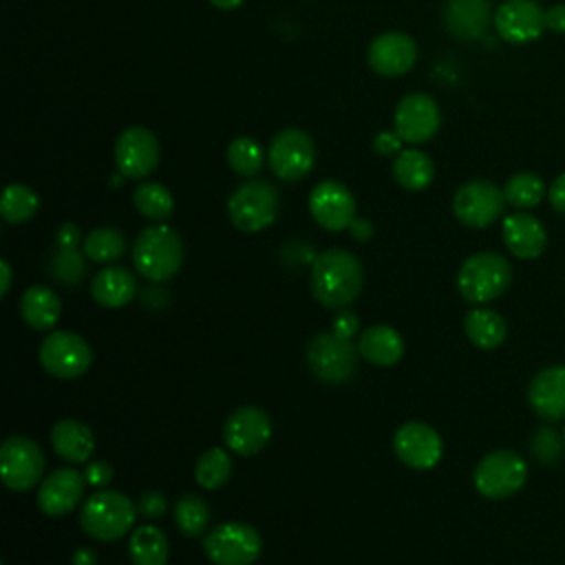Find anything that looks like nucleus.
<instances>
[{
  "label": "nucleus",
  "instance_id": "1",
  "mask_svg": "<svg viewBox=\"0 0 565 565\" xmlns=\"http://www.w3.org/2000/svg\"><path fill=\"white\" fill-rule=\"evenodd\" d=\"M364 271L360 260L340 247L320 252L311 267L313 298L327 309H344L353 305L362 291Z\"/></svg>",
  "mask_w": 565,
  "mask_h": 565
},
{
  "label": "nucleus",
  "instance_id": "2",
  "mask_svg": "<svg viewBox=\"0 0 565 565\" xmlns=\"http://www.w3.org/2000/svg\"><path fill=\"white\" fill-rule=\"evenodd\" d=\"M183 254L181 236L172 227L159 223L139 232L132 247V263L143 278L163 282L181 269Z\"/></svg>",
  "mask_w": 565,
  "mask_h": 565
},
{
  "label": "nucleus",
  "instance_id": "3",
  "mask_svg": "<svg viewBox=\"0 0 565 565\" xmlns=\"http://www.w3.org/2000/svg\"><path fill=\"white\" fill-rule=\"evenodd\" d=\"M137 505L117 490H97L79 512L82 530L97 541H119L137 519Z\"/></svg>",
  "mask_w": 565,
  "mask_h": 565
},
{
  "label": "nucleus",
  "instance_id": "4",
  "mask_svg": "<svg viewBox=\"0 0 565 565\" xmlns=\"http://www.w3.org/2000/svg\"><path fill=\"white\" fill-rule=\"evenodd\" d=\"M512 280L510 263L497 252H479L468 256L457 274V287L463 300L483 305L499 298Z\"/></svg>",
  "mask_w": 565,
  "mask_h": 565
},
{
  "label": "nucleus",
  "instance_id": "5",
  "mask_svg": "<svg viewBox=\"0 0 565 565\" xmlns=\"http://www.w3.org/2000/svg\"><path fill=\"white\" fill-rule=\"evenodd\" d=\"M280 210L278 190L269 181L252 179L238 185L227 199V214L236 230L260 232L269 227Z\"/></svg>",
  "mask_w": 565,
  "mask_h": 565
},
{
  "label": "nucleus",
  "instance_id": "6",
  "mask_svg": "<svg viewBox=\"0 0 565 565\" xmlns=\"http://www.w3.org/2000/svg\"><path fill=\"white\" fill-rule=\"evenodd\" d=\"M527 466L523 457L510 448H499L481 457L472 472V483L486 499H505L523 488Z\"/></svg>",
  "mask_w": 565,
  "mask_h": 565
},
{
  "label": "nucleus",
  "instance_id": "7",
  "mask_svg": "<svg viewBox=\"0 0 565 565\" xmlns=\"http://www.w3.org/2000/svg\"><path fill=\"white\" fill-rule=\"evenodd\" d=\"M203 552L214 565H252L263 552L260 534L241 521L212 527L203 539Z\"/></svg>",
  "mask_w": 565,
  "mask_h": 565
},
{
  "label": "nucleus",
  "instance_id": "8",
  "mask_svg": "<svg viewBox=\"0 0 565 565\" xmlns=\"http://www.w3.org/2000/svg\"><path fill=\"white\" fill-rule=\"evenodd\" d=\"M358 349L351 340L331 333H316L307 347V362L311 373L327 384L347 382L358 366Z\"/></svg>",
  "mask_w": 565,
  "mask_h": 565
},
{
  "label": "nucleus",
  "instance_id": "9",
  "mask_svg": "<svg viewBox=\"0 0 565 565\" xmlns=\"http://www.w3.org/2000/svg\"><path fill=\"white\" fill-rule=\"evenodd\" d=\"M40 364L57 380H75L84 375L93 362L88 342L71 331H53L40 344Z\"/></svg>",
  "mask_w": 565,
  "mask_h": 565
},
{
  "label": "nucleus",
  "instance_id": "10",
  "mask_svg": "<svg viewBox=\"0 0 565 565\" xmlns=\"http://www.w3.org/2000/svg\"><path fill=\"white\" fill-rule=\"evenodd\" d=\"M44 452L42 448L22 435H11L2 441L0 448V475L9 490L26 492L31 490L44 472Z\"/></svg>",
  "mask_w": 565,
  "mask_h": 565
},
{
  "label": "nucleus",
  "instance_id": "11",
  "mask_svg": "<svg viewBox=\"0 0 565 565\" xmlns=\"http://www.w3.org/2000/svg\"><path fill=\"white\" fill-rule=\"evenodd\" d=\"M267 161L278 179L289 183L300 181L316 163V143L305 130L285 128L271 139Z\"/></svg>",
  "mask_w": 565,
  "mask_h": 565
},
{
  "label": "nucleus",
  "instance_id": "12",
  "mask_svg": "<svg viewBox=\"0 0 565 565\" xmlns=\"http://www.w3.org/2000/svg\"><path fill=\"white\" fill-rule=\"evenodd\" d=\"M505 203V194L499 185L486 179H475L455 192L452 212L461 225L481 230L492 225L503 214Z\"/></svg>",
  "mask_w": 565,
  "mask_h": 565
},
{
  "label": "nucleus",
  "instance_id": "13",
  "mask_svg": "<svg viewBox=\"0 0 565 565\" xmlns=\"http://www.w3.org/2000/svg\"><path fill=\"white\" fill-rule=\"evenodd\" d=\"M395 132L406 143H424L433 139L441 126L437 102L426 93H408L395 106Z\"/></svg>",
  "mask_w": 565,
  "mask_h": 565
},
{
  "label": "nucleus",
  "instance_id": "14",
  "mask_svg": "<svg viewBox=\"0 0 565 565\" xmlns=\"http://www.w3.org/2000/svg\"><path fill=\"white\" fill-rule=\"evenodd\" d=\"M161 148L157 137L141 126L126 128L115 141V163L128 179H143L159 166Z\"/></svg>",
  "mask_w": 565,
  "mask_h": 565
},
{
  "label": "nucleus",
  "instance_id": "15",
  "mask_svg": "<svg viewBox=\"0 0 565 565\" xmlns=\"http://www.w3.org/2000/svg\"><path fill=\"white\" fill-rule=\"evenodd\" d=\"M393 450L402 463L415 470L435 468L444 455L439 433L422 422H406L393 435Z\"/></svg>",
  "mask_w": 565,
  "mask_h": 565
},
{
  "label": "nucleus",
  "instance_id": "16",
  "mask_svg": "<svg viewBox=\"0 0 565 565\" xmlns=\"http://www.w3.org/2000/svg\"><path fill=\"white\" fill-rule=\"evenodd\" d=\"M309 212L322 230L342 232L355 218V199L344 183L327 179L311 190Z\"/></svg>",
  "mask_w": 565,
  "mask_h": 565
},
{
  "label": "nucleus",
  "instance_id": "17",
  "mask_svg": "<svg viewBox=\"0 0 565 565\" xmlns=\"http://www.w3.org/2000/svg\"><path fill=\"white\" fill-rule=\"evenodd\" d=\"M271 437V419L258 406L236 408L223 426V441L236 455L249 457L260 452Z\"/></svg>",
  "mask_w": 565,
  "mask_h": 565
},
{
  "label": "nucleus",
  "instance_id": "18",
  "mask_svg": "<svg viewBox=\"0 0 565 565\" xmlns=\"http://www.w3.org/2000/svg\"><path fill=\"white\" fill-rule=\"evenodd\" d=\"M494 29L510 44H525L543 35L545 9L536 0H505L494 13Z\"/></svg>",
  "mask_w": 565,
  "mask_h": 565
},
{
  "label": "nucleus",
  "instance_id": "19",
  "mask_svg": "<svg viewBox=\"0 0 565 565\" xmlns=\"http://www.w3.org/2000/svg\"><path fill=\"white\" fill-rule=\"evenodd\" d=\"M366 60L377 75L397 77L413 68L417 60V44L402 31H388L371 42Z\"/></svg>",
  "mask_w": 565,
  "mask_h": 565
},
{
  "label": "nucleus",
  "instance_id": "20",
  "mask_svg": "<svg viewBox=\"0 0 565 565\" xmlns=\"http://www.w3.org/2000/svg\"><path fill=\"white\" fill-rule=\"evenodd\" d=\"M84 488H86L84 472L75 468H57L40 483L38 508L46 516H64L82 501Z\"/></svg>",
  "mask_w": 565,
  "mask_h": 565
},
{
  "label": "nucleus",
  "instance_id": "21",
  "mask_svg": "<svg viewBox=\"0 0 565 565\" xmlns=\"http://www.w3.org/2000/svg\"><path fill=\"white\" fill-rule=\"evenodd\" d=\"M530 408L545 422L565 419V366H545L527 384Z\"/></svg>",
  "mask_w": 565,
  "mask_h": 565
},
{
  "label": "nucleus",
  "instance_id": "22",
  "mask_svg": "<svg viewBox=\"0 0 565 565\" xmlns=\"http://www.w3.org/2000/svg\"><path fill=\"white\" fill-rule=\"evenodd\" d=\"M501 234H503L505 247L523 260L539 258L547 245V232L543 223L527 212L508 214L503 218Z\"/></svg>",
  "mask_w": 565,
  "mask_h": 565
},
{
  "label": "nucleus",
  "instance_id": "23",
  "mask_svg": "<svg viewBox=\"0 0 565 565\" xmlns=\"http://www.w3.org/2000/svg\"><path fill=\"white\" fill-rule=\"evenodd\" d=\"M488 0H446L444 24L457 40H479L490 24Z\"/></svg>",
  "mask_w": 565,
  "mask_h": 565
},
{
  "label": "nucleus",
  "instance_id": "24",
  "mask_svg": "<svg viewBox=\"0 0 565 565\" xmlns=\"http://www.w3.org/2000/svg\"><path fill=\"white\" fill-rule=\"evenodd\" d=\"M90 296L106 309H119L137 296V278L126 267H104L90 280Z\"/></svg>",
  "mask_w": 565,
  "mask_h": 565
},
{
  "label": "nucleus",
  "instance_id": "25",
  "mask_svg": "<svg viewBox=\"0 0 565 565\" xmlns=\"http://www.w3.org/2000/svg\"><path fill=\"white\" fill-rule=\"evenodd\" d=\"M358 351L366 362L375 366H393L404 355V340L393 327L373 324L362 331Z\"/></svg>",
  "mask_w": 565,
  "mask_h": 565
},
{
  "label": "nucleus",
  "instance_id": "26",
  "mask_svg": "<svg viewBox=\"0 0 565 565\" xmlns=\"http://www.w3.org/2000/svg\"><path fill=\"white\" fill-rule=\"evenodd\" d=\"M51 444H53V450L71 463L88 461L95 448L90 428L77 419H60L51 428Z\"/></svg>",
  "mask_w": 565,
  "mask_h": 565
},
{
  "label": "nucleus",
  "instance_id": "27",
  "mask_svg": "<svg viewBox=\"0 0 565 565\" xmlns=\"http://www.w3.org/2000/svg\"><path fill=\"white\" fill-rule=\"evenodd\" d=\"M20 313L33 331H49L60 320L62 302L46 285H33L20 298Z\"/></svg>",
  "mask_w": 565,
  "mask_h": 565
},
{
  "label": "nucleus",
  "instance_id": "28",
  "mask_svg": "<svg viewBox=\"0 0 565 565\" xmlns=\"http://www.w3.org/2000/svg\"><path fill=\"white\" fill-rule=\"evenodd\" d=\"M463 331L477 349H497L508 335V324L494 309L475 307L463 316Z\"/></svg>",
  "mask_w": 565,
  "mask_h": 565
},
{
  "label": "nucleus",
  "instance_id": "29",
  "mask_svg": "<svg viewBox=\"0 0 565 565\" xmlns=\"http://www.w3.org/2000/svg\"><path fill=\"white\" fill-rule=\"evenodd\" d=\"M391 172H393V179L404 190L419 192L430 185V181L435 177V166L426 152H422L417 148H408V150L397 152V157L393 159Z\"/></svg>",
  "mask_w": 565,
  "mask_h": 565
},
{
  "label": "nucleus",
  "instance_id": "30",
  "mask_svg": "<svg viewBox=\"0 0 565 565\" xmlns=\"http://www.w3.org/2000/svg\"><path fill=\"white\" fill-rule=\"evenodd\" d=\"M128 554L135 565H166L170 545L159 527L139 525L128 541Z\"/></svg>",
  "mask_w": 565,
  "mask_h": 565
},
{
  "label": "nucleus",
  "instance_id": "31",
  "mask_svg": "<svg viewBox=\"0 0 565 565\" xmlns=\"http://www.w3.org/2000/svg\"><path fill=\"white\" fill-rule=\"evenodd\" d=\"M132 201H135L137 212L150 221H166L174 212L172 192L166 185L154 183V181H146V183L137 185Z\"/></svg>",
  "mask_w": 565,
  "mask_h": 565
},
{
  "label": "nucleus",
  "instance_id": "32",
  "mask_svg": "<svg viewBox=\"0 0 565 565\" xmlns=\"http://www.w3.org/2000/svg\"><path fill=\"white\" fill-rule=\"evenodd\" d=\"M82 249L93 263H115L126 252V238L117 227H95L82 241Z\"/></svg>",
  "mask_w": 565,
  "mask_h": 565
},
{
  "label": "nucleus",
  "instance_id": "33",
  "mask_svg": "<svg viewBox=\"0 0 565 565\" xmlns=\"http://www.w3.org/2000/svg\"><path fill=\"white\" fill-rule=\"evenodd\" d=\"M40 199L35 190L22 183H11L4 188L0 199V216L9 223H24L38 212Z\"/></svg>",
  "mask_w": 565,
  "mask_h": 565
},
{
  "label": "nucleus",
  "instance_id": "34",
  "mask_svg": "<svg viewBox=\"0 0 565 565\" xmlns=\"http://www.w3.org/2000/svg\"><path fill=\"white\" fill-rule=\"evenodd\" d=\"M174 523L183 536L188 539L201 536L210 523V508L205 499L196 494H183L174 503Z\"/></svg>",
  "mask_w": 565,
  "mask_h": 565
},
{
  "label": "nucleus",
  "instance_id": "35",
  "mask_svg": "<svg viewBox=\"0 0 565 565\" xmlns=\"http://www.w3.org/2000/svg\"><path fill=\"white\" fill-rule=\"evenodd\" d=\"M505 201L519 210H530L541 203L545 196V185L534 172H516L503 185Z\"/></svg>",
  "mask_w": 565,
  "mask_h": 565
},
{
  "label": "nucleus",
  "instance_id": "36",
  "mask_svg": "<svg viewBox=\"0 0 565 565\" xmlns=\"http://www.w3.org/2000/svg\"><path fill=\"white\" fill-rule=\"evenodd\" d=\"M232 475V459L223 448H207L194 466V479L207 490L221 488Z\"/></svg>",
  "mask_w": 565,
  "mask_h": 565
},
{
  "label": "nucleus",
  "instance_id": "37",
  "mask_svg": "<svg viewBox=\"0 0 565 565\" xmlns=\"http://www.w3.org/2000/svg\"><path fill=\"white\" fill-rule=\"evenodd\" d=\"M227 163L241 177H254L265 163V152L254 137H236L227 146Z\"/></svg>",
  "mask_w": 565,
  "mask_h": 565
},
{
  "label": "nucleus",
  "instance_id": "38",
  "mask_svg": "<svg viewBox=\"0 0 565 565\" xmlns=\"http://www.w3.org/2000/svg\"><path fill=\"white\" fill-rule=\"evenodd\" d=\"M86 254L77 249H60L53 254L51 260V276L62 285H79L86 276Z\"/></svg>",
  "mask_w": 565,
  "mask_h": 565
},
{
  "label": "nucleus",
  "instance_id": "39",
  "mask_svg": "<svg viewBox=\"0 0 565 565\" xmlns=\"http://www.w3.org/2000/svg\"><path fill=\"white\" fill-rule=\"evenodd\" d=\"M532 452L539 461L552 463L561 457V439L556 437V433L552 428H541L532 437Z\"/></svg>",
  "mask_w": 565,
  "mask_h": 565
},
{
  "label": "nucleus",
  "instance_id": "40",
  "mask_svg": "<svg viewBox=\"0 0 565 565\" xmlns=\"http://www.w3.org/2000/svg\"><path fill=\"white\" fill-rule=\"evenodd\" d=\"M168 503H166V497L159 494V492H143L139 497V503H137V510L148 516V519H157L166 512Z\"/></svg>",
  "mask_w": 565,
  "mask_h": 565
},
{
  "label": "nucleus",
  "instance_id": "41",
  "mask_svg": "<svg viewBox=\"0 0 565 565\" xmlns=\"http://www.w3.org/2000/svg\"><path fill=\"white\" fill-rule=\"evenodd\" d=\"M84 477H86L88 486L102 488L113 479V468L106 461H88V466L84 470Z\"/></svg>",
  "mask_w": 565,
  "mask_h": 565
},
{
  "label": "nucleus",
  "instance_id": "42",
  "mask_svg": "<svg viewBox=\"0 0 565 565\" xmlns=\"http://www.w3.org/2000/svg\"><path fill=\"white\" fill-rule=\"evenodd\" d=\"M399 146H402V137H399L397 132L384 130V132H377L375 139H373V150H375L377 154H382V157L395 154V152L399 150Z\"/></svg>",
  "mask_w": 565,
  "mask_h": 565
},
{
  "label": "nucleus",
  "instance_id": "43",
  "mask_svg": "<svg viewBox=\"0 0 565 565\" xmlns=\"http://www.w3.org/2000/svg\"><path fill=\"white\" fill-rule=\"evenodd\" d=\"M358 331V316L349 309H342L333 320V333L340 338L351 340V335Z\"/></svg>",
  "mask_w": 565,
  "mask_h": 565
},
{
  "label": "nucleus",
  "instance_id": "44",
  "mask_svg": "<svg viewBox=\"0 0 565 565\" xmlns=\"http://www.w3.org/2000/svg\"><path fill=\"white\" fill-rule=\"evenodd\" d=\"M82 241V234H79V227L75 223H64L60 225L57 234H55V243L60 249H77Z\"/></svg>",
  "mask_w": 565,
  "mask_h": 565
},
{
  "label": "nucleus",
  "instance_id": "45",
  "mask_svg": "<svg viewBox=\"0 0 565 565\" xmlns=\"http://www.w3.org/2000/svg\"><path fill=\"white\" fill-rule=\"evenodd\" d=\"M547 196H550L552 207H554L556 212L565 214V172L558 174V177L552 181V185H550V190H547Z\"/></svg>",
  "mask_w": 565,
  "mask_h": 565
},
{
  "label": "nucleus",
  "instance_id": "46",
  "mask_svg": "<svg viewBox=\"0 0 565 565\" xmlns=\"http://www.w3.org/2000/svg\"><path fill=\"white\" fill-rule=\"evenodd\" d=\"M545 26L554 33H565V4H552L545 9Z\"/></svg>",
  "mask_w": 565,
  "mask_h": 565
},
{
  "label": "nucleus",
  "instance_id": "47",
  "mask_svg": "<svg viewBox=\"0 0 565 565\" xmlns=\"http://www.w3.org/2000/svg\"><path fill=\"white\" fill-rule=\"evenodd\" d=\"M349 230H351L353 238H358V241H369L371 234H373V227H371V223L366 218H353Z\"/></svg>",
  "mask_w": 565,
  "mask_h": 565
},
{
  "label": "nucleus",
  "instance_id": "48",
  "mask_svg": "<svg viewBox=\"0 0 565 565\" xmlns=\"http://www.w3.org/2000/svg\"><path fill=\"white\" fill-rule=\"evenodd\" d=\"M95 563H97V556L90 547H79L71 558V565H95Z\"/></svg>",
  "mask_w": 565,
  "mask_h": 565
},
{
  "label": "nucleus",
  "instance_id": "49",
  "mask_svg": "<svg viewBox=\"0 0 565 565\" xmlns=\"http://www.w3.org/2000/svg\"><path fill=\"white\" fill-rule=\"evenodd\" d=\"M0 276H2V287H0V296H7L9 287H11V267L7 260H0Z\"/></svg>",
  "mask_w": 565,
  "mask_h": 565
},
{
  "label": "nucleus",
  "instance_id": "50",
  "mask_svg": "<svg viewBox=\"0 0 565 565\" xmlns=\"http://www.w3.org/2000/svg\"><path fill=\"white\" fill-rule=\"evenodd\" d=\"M216 9H223V11H230V9H236L243 0H210Z\"/></svg>",
  "mask_w": 565,
  "mask_h": 565
},
{
  "label": "nucleus",
  "instance_id": "51",
  "mask_svg": "<svg viewBox=\"0 0 565 565\" xmlns=\"http://www.w3.org/2000/svg\"><path fill=\"white\" fill-rule=\"evenodd\" d=\"M563 444H565V428H563Z\"/></svg>",
  "mask_w": 565,
  "mask_h": 565
}]
</instances>
